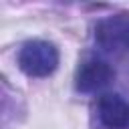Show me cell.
<instances>
[{
    "label": "cell",
    "mask_w": 129,
    "mask_h": 129,
    "mask_svg": "<svg viewBox=\"0 0 129 129\" xmlns=\"http://www.w3.org/2000/svg\"><path fill=\"white\" fill-rule=\"evenodd\" d=\"M18 67L28 77H48L58 67V50L48 40H28L18 50Z\"/></svg>",
    "instance_id": "1"
},
{
    "label": "cell",
    "mask_w": 129,
    "mask_h": 129,
    "mask_svg": "<svg viewBox=\"0 0 129 129\" xmlns=\"http://www.w3.org/2000/svg\"><path fill=\"white\" fill-rule=\"evenodd\" d=\"M95 40L103 50L129 52V18L117 14L99 20L95 26Z\"/></svg>",
    "instance_id": "2"
},
{
    "label": "cell",
    "mask_w": 129,
    "mask_h": 129,
    "mask_svg": "<svg viewBox=\"0 0 129 129\" xmlns=\"http://www.w3.org/2000/svg\"><path fill=\"white\" fill-rule=\"evenodd\" d=\"M113 79H115L113 67L103 58L91 56L85 62H81V67L77 69L75 87L81 93H97L103 87H107Z\"/></svg>",
    "instance_id": "3"
},
{
    "label": "cell",
    "mask_w": 129,
    "mask_h": 129,
    "mask_svg": "<svg viewBox=\"0 0 129 129\" xmlns=\"http://www.w3.org/2000/svg\"><path fill=\"white\" fill-rule=\"evenodd\" d=\"M99 119L109 129H125L129 127V101L121 95L109 93L99 99Z\"/></svg>",
    "instance_id": "4"
}]
</instances>
